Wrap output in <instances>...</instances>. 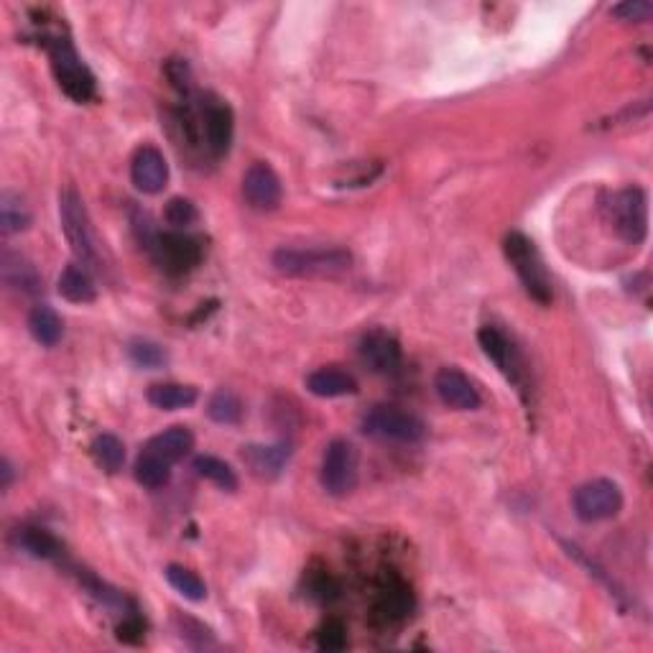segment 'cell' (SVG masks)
I'll use <instances>...</instances> for the list:
<instances>
[{
	"mask_svg": "<svg viewBox=\"0 0 653 653\" xmlns=\"http://www.w3.org/2000/svg\"><path fill=\"white\" fill-rule=\"evenodd\" d=\"M350 266H353V256L345 248H281L273 253V268L296 279L340 276L350 271Z\"/></svg>",
	"mask_w": 653,
	"mask_h": 653,
	"instance_id": "cell-1",
	"label": "cell"
},
{
	"mask_svg": "<svg viewBox=\"0 0 653 653\" xmlns=\"http://www.w3.org/2000/svg\"><path fill=\"white\" fill-rule=\"evenodd\" d=\"M59 217H62V230L67 235L69 245H72L74 256L80 258L82 263H97V245L95 233H92L90 215L85 210V202L77 194V189H64L59 194Z\"/></svg>",
	"mask_w": 653,
	"mask_h": 653,
	"instance_id": "cell-4",
	"label": "cell"
},
{
	"mask_svg": "<svg viewBox=\"0 0 653 653\" xmlns=\"http://www.w3.org/2000/svg\"><path fill=\"white\" fill-rule=\"evenodd\" d=\"M166 580H169V585L174 587L179 595L187 597V600L192 602L207 600L205 582L199 580L194 572H189L187 567H182V564H169V567H166Z\"/></svg>",
	"mask_w": 653,
	"mask_h": 653,
	"instance_id": "cell-29",
	"label": "cell"
},
{
	"mask_svg": "<svg viewBox=\"0 0 653 653\" xmlns=\"http://www.w3.org/2000/svg\"><path fill=\"white\" fill-rule=\"evenodd\" d=\"M92 457L105 472L115 475V472L123 470L125 465V444L120 442L115 434H100V437L92 442Z\"/></svg>",
	"mask_w": 653,
	"mask_h": 653,
	"instance_id": "cell-28",
	"label": "cell"
},
{
	"mask_svg": "<svg viewBox=\"0 0 653 653\" xmlns=\"http://www.w3.org/2000/svg\"><path fill=\"white\" fill-rule=\"evenodd\" d=\"M131 182L143 194H161L169 182V164L156 146H141L131 161Z\"/></svg>",
	"mask_w": 653,
	"mask_h": 653,
	"instance_id": "cell-12",
	"label": "cell"
},
{
	"mask_svg": "<svg viewBox=\"0 0 653 653\" xmlns=\"http://www.w3.org/2000/svg\"><path fill=\"white\" fill-rule=\"evenodd\" d=\"M610 215H613L615 230H618V235L625 240V243L638 245L646 240L648 197L641 187L620 189L613 199Z\"/></svg>",
	"mask_w": 653,
	"mask_h": 653,
	"instance_id": "cell-8",
	"label": "cell"
},
{
	"mask_svg": "<svg viewBox=\"0 0 653 653\" xmlns=\"http://www.w3.org/2000/svg\"><path fill=\"white\" fill-rule=\"evenodd\" d=\"M192 465H194V470H197L199 477L210 480L212 485H217V488L225 490V493H233V490H238V475H235V470L228 465V462L217 460V457H212V455H199V457H194Z\"/></svg>",
	"mask_w": 653,
	"mask_h": 653,
	"instance_id": "cell-24",
	"label": "cell"
},
{
	"mask_svg": "<svg viewBox=\"0 0 653 653\" xmlns=\"http://www.w3.org/2000/svg\"><path fill=\"white\" fill-rule=\"evenodd\" d=\"M503 250H506L508 263L518 273V279H521L523 289L529 291L531 299H536L539 304H549L551 279L534 240H529L523 233H508L506 240H503Z\"/></svg>",
	"mask_w": 653,
	"mask_h": 653,
	"instance_id": "cell-2",
	"label": "cell"
},
{
	"mask_svg": "<svg viewBox=\"0 0 653 653\" xmlns=\"http://www.w3.org/2000/svg\"><path fill=\"white\" fill-rule=\"evenodd\" d=\"M411 610V595L404 585H388L378 597V613L391 623V620L406 618Z\"/></svg>",
	"mask_w": 653,
	"mask_h": 653,
	"instance_id": "cell-30",
	"label": "cell"
},
{
	"mask_svg": "<svg viewBox=\"0 0 653 653\" xmlns=\"http://www.w3.org/2000/svg\"><path fill=\"white\" fill-rule=\"evenodd\" d=\"M148 253L169 273H187L202 261V245L187 233H159Z\"/></svg>",
	"mask_w": 653,
	"mask_h": 653,
	"instance_id": "cell-9",
	"label": "cell"
},
{
	"mask_svg": "<svg viewBox=\"0 0 653 653\" xmlns=\"http://www.w3.org/2000/svg\"><path fill=\"white\" fill-rule=\"evenodd\" d=\"M360 358L375 373H393L401 365V345L388 332L373 330L360 340Z\"/></svg>",
	"mask_w": 653,
	"mask_h": 653,
	"instance_id": "cell-15",
	"label": "cell"
},
{
	"mask_svg": "<svg viewBox=\"0 0 653 653\" xmlns=\"http://www.w3.org/2000/svg\"><path fill=\"white\" fill-rule=\"evenodd\" d=\"M319 480L322 488L335 498H345L358 488V452L347 439H332L327 444Z\"/></svg>",
	"mask_w": 653,
	"mask_h": 653,
	"instance_id": "cell-6",
	"label": "cell"
},
{
	"mask_svg": "<svg viewBox=\"0 0 653 653\" xmlns=\"http://www.w3.org/2000/svg\"><path fill=\"white\" fill-rule=\"evenodd\" d=\"M207 416H210L215 424L222 426H233L243 419V401L238 398V393L228 391V388H220L210 396L207 401Z\"/></svg>",
	"mask_w": 653,
	"mask_h": 653,
	"instance_id": "cell-26",
	"label": "cell"
},
{
	"mask_svg": "<svg viewBox=\"0 0 653 653\" xmlns=\"http://www.w3.org/2000/svg\"><path fill=\"white\" fill-rule=\"evenodd\" d=\"M574 513L585 523H600L623 511V490L608 477H597L574 490Z\"/></svg>",
	"mask_w": 653,
	"mask_h": 653,
	"instance_id": "cell-7",
	"label": "cell"
},
{
	"mask_svg": "<svg viewBox=\"0 0 653 653\" xmlns=\"http://www.w3.org/2000/svg\"><path fill=\"white\" fill-rule=\"evenodd\" d=\"M0 276H3V284L18 294L36 296L44 289V281H41L34 263L18 253H11V250H3V256H0Z\"/></svg>",
	"mask_w": 653,
	"mask_h": 653,
	"instance_id": "cell-16",
	"label": "cell"
},
{
	"mask_svg": "<svg viewBox=\"0 0 653 653\" xmlns=\"http://www.w3.org/2000/svg\"><path fill=\"white\" fill-rule=\"evenodd\" d=\"M317 646L322 651H342L347 646V628L342 620L332 618L327 623H322L317 633Z\"/></svg>",
	"mask_w": 653,
	"mask_h": 653,
	"instance_id": "cell-32",
	"label": "cell"
},
{
	"mask_svg": "<svg viewBox=\"0 0 653 653\" xmlns=\"http://www.w3.org/2000/svg\"><path fill=\"white\" fill-rule=\"evenodd\" d=\"M143 636V620L136 613H131L123 623L118 625V638L125 643H138Z\"/></svg>",
	"mask_w": 653,
	"mask_h": 653,
	"instance_id": "cell-35",
	"label": "cell"
},
{
	"mask_svg": "<svg viewBox=\"0 0 653 653\" xmlns=\"http://www.w3.org/2000/svg\"><path fill=\"white\" fill-rule=\"evenodd\" d=\"M166 72H169V80L171 85L177 87L179 92H184L187 95L189 87H192V80H189V67L184 62H179V59H174V62L166 67Z\"/></svg>",
	"mask_w": 653,
	"mask_h": 653,
	"instance_id": "cell-36",
	"label": "cell"
},
{
	"mask_svg": "<svg viewBox=\"0 0 653 653\" xmlns=\"http://www.w3.org/2000/svg\"><path fill=\"white\" fill-rule=\"evenodd\" d=\"M29 330L34 340L44 347H54L64 335V322L49 304H39L29 314Z\"/></svg>",
	"mask_w": 653,
	"mask_h": 653,
	"instance_id": "cell-21",
	"label": "cell"
},
{
	"mask_svg": "<svg viewBox=\"0 0 653 653\" xmlns=\"http://www.w3.org/2000/svg\"><path fill=\"white\" fill-rule=\"evenodd\" d=\"M477 340H480L483 353L495 363V368L506 375L511 383L523 386V363L513 342L498 327H483V330L477 332Z\"/></svg>",
	"mask_w": 653,
	"mask_h": 653,
	"instance_id": "cell-13",
	"label": "cell"
},
{
	"mask_svg": "<svg viewBox=\"0 0 653 653\" xmlns=\"http://www.w3.org/2000/svg\"><path fill=\"white\" fill-rule=\"evenodd\" d=\"M128 355H131V360L138 365V368H148V370L161 368V365L169 360L164 347L148 340L131 342V345H128Z\"/></svg>",
	"mask_w": 653,
	"mask_h": 653,
	"instance_id": "cell-31",
	"label": "cell"
},
{
	"mask_svg": "<svg viewBox=\"0 0 653 653\" xmlns=\"http://www.w3.org/2000/svg\"><path fill=\"white\" fill-rule=\"evenodd\" d=\"M363 432L375 439H388V442L416 444L426 437V424L416 414L398 409V406H375L365 414Z\"/></svg>",
	"mask_w": 653,
	"mask_h": 653,
	"instance_id": "cell-5",
	"label": "cell"
},
{
	"mask_svg": "<svg viewBox=\"0 0 653 653\" xmlns=\"http://www.w3.org/2000/svg\"><path fill=\"white\" fill-rule=\"evenodd\" d=\"M194 401H197V388L182 383H156L148 388V404L161 411L187 409Z\"/></svg>",
	"mask_w": 653,
	"mask_h": 653,
	"instance_id": "cell-22",
	"label": "cell"
},
{
	"mask_svg": "<svg viewBox=\"0 0 653 653\" xmlns=\"http://www.w3.org/2000/svg\"><path fill=\"white\" fill-rule=\"evenodd\" d=\"M434 388H437L444 404L457 411H475L483 406V396L475 388V383L457 368L439 370L437 378H434Z\"/></svg>",
	"mask_w": 653,
	"mask_h": 653,
	"instance_id": "cell-14",
	"label": "cell"
},
{
	"mask_svg": "<svg viewBox=\"0 0 653 653\" xmlns=\"http://www.w3.org/2000/svg\"><path fill=\"white\" fill-rule=\"evenodd\" d=\"M164 217L169 225H174V228H189L192 222H197V207H194L189 199L174 197V199H169V205H166V210H164Z\"/></svg>",
	"mask_w": 653,
	"mask_h": 653,
	"instance_id": "cell-33",
	"label": "cell"
},
{
	"mask_svg": "<svg viewBox=\"0 0 653 653\" xmlns=\"http://www.w3.org/2000/svg\"><path fill=\"white\" fill-rule=\"evenodd\" d=\"M31 225V212L26 207V202L21 199V194L16 192H3L0 194V230L3 235L21 233Z\"/></svg>",
	"mask_w": 653,
	"mask_h": 653,
	"instance_id": "cell-23",
	"label": "cell"
},
{
	"mask_svg": "<svg viewBox=\"0 0 653 653\" xmlns=\"http://www.w3.org/2000/svg\"><path fill=\"white\" fill-rule=\"evenodd\" d=\"M289 457H291V447L286 442L268 444V447L266 444H250V447H245L243 452L245 465L256 472L258 477H266V480L279 477L281 470L286 467V462H289Z\"/></svg>",
	"mask_w": 653,
	"mask_h": 653,
	"instance_id": "cell-17",
	"label": "cell"
},
{
	"mask_svg": "<svg viewBox=\"0 0 653 653\" xmlns=\"http://www.w3.org/2000/svg\"><path fill=\"white\" fill-rule=\"evenodd\" d=\"M57 291L62 299L72 301V304H90L97 296L95 281H92L87 268H82L80 263H69V266L64 268L62 276H59Z\"/></svg>",
	"mask_w": 653,
	"mask_h": 653,
	"instance_id": "cell-20",
	"label": "cell"
},
{
	"mask_svg": "<svg viewBox=\"0 0 653 653\" xmlns=\"http://www.w3.org/2000/svg\"><path fill=\"white\" fill-rule=\"evenodd\" d=\"M613 16L620 18V21H648L653 16V3H648V0H625V3L613 8Z\"/></svg>",
	"mask_w": 653,
	"mask_h": 653,
	"instance_id": "cell-34",
	"label": "cell"
},
{
	"mask_svg": "<svg viewBox=\"0 0 653 653\" xmlns=\"http://www.w3.org/2000/svg\"><path fill=\"white\" fill-rule=\"evenodd\" d=\"M199 120V138L205 141L215 156L228 154L230 143H233L235 133V118L228 103H222L217 97H207V103L197 108Z\"/></svg>",
	"mask_w": 653,
	"mask_h": 653,
	"instance_id": "cell-10",
	"label": "cell"
},
{
	"mask_svg": "<svg viewBox=\"0 0 653 653\" xmlns=\"http://www.w3.org/2000/svg\"><path fill=\"white\" fill-rule=\"evenodd\" d=\"M243 197L258 212L276 210L281 205V199H284V187H281L279 174L266 161L250 164L248 171L243 174Z\"/></svg>",
	"mask_w": 653,
	"mask_h": 653,
	"instance_id": "cell-11",
	"label": "cell"
},
{
	"mask_svg": "<svg viewBox=\"0 0 653 653\" xmlns=\"http://www.w3.org/2000/svg\"><path fill=\"white\" fill-rule=\"evenodd\" d=\"M307 388L319 398H340L358 391V381L342 368H319L307 375Z\"/></svg>",
	"mask_w": 653,
	"mask_h": 653,
	"instance_id": "cell-19",
	"label": "cell"
},
{
	"mask_svg": "<svg viewBox=\"0 0 653 653\" xmlns=\"http://www.w3.org/2000/svg\"><path fill=\"white\" fill-rule=\"evenodd\" d=\"M46 49H49V57H52L54 74H57V82L74 103H87L95 97V77L87 69V64L77 57L74 46L69 44L62 36H46Z\"/></svg>",
	"mask_w": 653,
	"mask_h": 653,
	"instance_id": "cell-3",
	"label": "cell"
},
{
	"mask_svg": "<svg viewBox=\"0 0 653 653\" xmlns=\"http://www.w3.org/2000/svg\"><path fill=\"white\" fill-rule=\"evenodd\" d=\"M143 449H146V452H154L161 460L174 465V462L184 460L194 449V434L189 432L187 426H171L166 432L156 434L154 439H148V444Z\"/></svg>",
	"mask_w": 653,
	"mask_h": 653,
	"instance_id": "cell-18",
	"label": "cell"
},
{
	"mask_svg": "<svg viewBox=\"0 0 653 653\" xmlns=\"http://www.w3.org/2000/svg\"><path fill=\"white\" fill-rule=\"evenodd\" d=\"M16 544L36 559H52L62 551L59 549V541L46 529H39V526H23V529H18Z\"/></svg>",
	"mask_w": 653,
	"mask_h": 653,
	"instance_id": "cell-25",
	"label": "cell"
},
{
	"mask_svg": "<svg viewBox=\"0 0 653 653\" xmlns=\"http://www.w3.org/2000/svg\"><path fill=\"white\" fill-rule=\"evenodd\" d=\"M136 480L143 485V488H151V490H159L164 488L166 483L171 480V465L166 460H161L159 455H154V452H146L143 449L141 457L136 460Z\"/></svg>",
	"mask_w": 653,
	"mask_h": 653,
	"instance_id": "cell-27",
	"label": "cell"
}]
</instances>
